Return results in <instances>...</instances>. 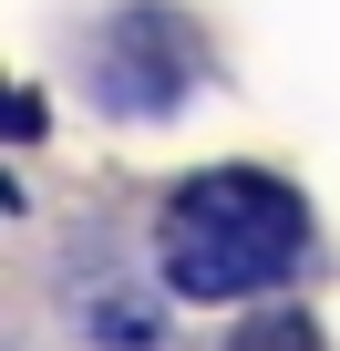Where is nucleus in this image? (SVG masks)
<instances>
[{
	"instance_id": "nucleus-1",
	"label": "nucleus",
	"mask_w": 340,
	"mask_h": 351,
	"mask_svg": "<svg viewBox=\"0 0 340 351\" xmlns=\"http://www.w3.org/2000/svg\"><path fill=\"white\" fill-rule=\"evenodd\" d=\"M299 258H309V207H299V186H278L258 165H207L165 207V279L186 300L278 289Z\"/></svg>"
},
{
	"instance_id": "nucleus-2",
	"label": "nucleus",
	"mask_w": 340,
	"mask_h": 351,
	"mask_svg": "<svg viewBox=\"0 0 340 351\" xmlns=\"http://www.w3.org/2000/svg\"><path fill=\"white\" fill-rule=\"evenodd\" d=\"M83 73H93V93H103L114 114H176V104L196 93L207 52H196V21H186V11L134 0V11H114V21L93 32Z\"/></svg>"
},
{
	"instance_id": "nucleus-3",
	"label": "nucleus",
	"mask_w": 340,
	"mask_h": 351,
	"mask_svg": "<svg viewBox=\"0 0 340 351\" xmlns=\"http://www.w3.org/2000/svg\"><path fill=\"white\" fill-rule=\"evenodd\" d=\"M227 351H319V330H309L299 310H268V320H248Z\"/></svg>"
}]
</instances>
